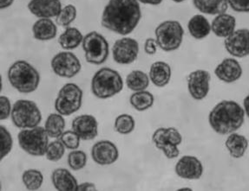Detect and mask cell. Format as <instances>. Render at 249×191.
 I'll return each instance as SVG.
<instances>
[{
  "mask_svg": "<svg viewBox=\"0 0 249 191\" xmlns=\"http://www.w3.org/2000/svg\"><path fill=\"white\" fill-rule=\"evenodd\" d=\"M77 15L76 6L73 4H67L61 9L59 14L56 16V24L62 27L67 28L75 21Z\"/></svg>",
  "mask_w": 249,
  "mask_h": 191,
  "instance_id": "obj_33",
  "label": "cell"
},
{
  "mask_svg": "<svg viewBox=\"0 0 249 191\" xmlns=\"http://www.w3.org/2000/svg\"><path fill=\"white\" fill-rule=\"evenodd\" d=\"M124 88V80L118 72L110 68H102L95 73L91 80V91L101 100L117 96Z\"/></svg>",
  "mask_w": 249,
  "mask_h": 191,
  "instance_id": "obj_4",
  "label": "cell"
},
{
  "mask_svg": "<svg viewBox=\"0 0 249 191\" xmlns=\"http://www.w3.org/2000/svg\"><path fill=\"white\" fill-rule=\"evenodd\" d=\"M243 105H244V111L249 118V95L244 99Z\"/></svg>",
  "mask_w": 249,
  "mask_h": 191,
  "instance_id": "obj_44",
  "label": "cell"
},
{
  "mask_svg": "<svg viewBox=\"0 0 249 191\" xmlns=\"http://www.w3.org/2000/svg\"><path fill=\"white\" fill-rule=\"evenodd\" d=\"M225 145L232 158L241 159L248 150L249 141L244 136L233 132L226 140Z\"/></svg>",
  "mask_w": 249,
  "mask_h": 191,
  "instance_id": "obj_27",
  "label": "cell"
},
{
  "mask_svg": "<svg viewBox=\"0 0 249 191\" xmlns=\"http://www.w3.org/2000/svg\"><path fill=\"white\" fill-rule=\"evenodd\" d=\"M139 55V44L131 37H123L113 45V59L121 65H129L137 60Z\"/></svg>",
  "mask_w": 249,
  "mask_h": 191,
  "instance_id": "obj_12",
  "label": "cell"
},
{
  "mask_svg": "<svg viewBox=\"0 0 249 191\" xmlns=\"http://www.w3.org/2000/svg\"><path fill=\"white\" fill-rule=\"evenodd\" d=\"M141 17V6L137 0H108L101 24L108 31L126 36L137 28Z\"/></svg>",
  "mask_w": 249,
  "mask_h": 191,
  "instance_id": "obj_1",
  "label": "cell"
},
{
  "mask_svg": "<svg viewBox=\"0 0 249 191\" xmlns=\"http://www.w3.org/2000/svg\"><path fill=\"white\" fill-rule=\"evenodd\" d=\"M242 73L241 64L234 58H226L214 69V75L217 78L225 83L237 81L241 79Z\"/></svg>",
  "mask_w": 249,
  "mask_h": 191,
  "instance_id": "obj_18",
  "label": "cell"
},
{
  "mask_svg": "<svg viewBox=\"0 0 249 191\" xmlns=\"http://www.w3.org/2000/svg\"><path fill=\"white\" fill-rule=\"evenodd\" d=\"M65 152V146L60 140H55L50 143L46 149L45 156L49 161L57 162L64 157Z\"/></svg>",
  "mask_w": 249,
  "mask_h": 191,
  "instance_id": "obj_35",
  "label": "cell"
},
{
  "mask_svg": "<svg viewBox=\"0 0 249 191\" xmlns=\"http://www.w3.org/2000/svg\"><path fill=\"white\" fill-rule=\"evenodd\" d=\"M172 1L175 2V3H182V2H184L186 0H172Z\"/></svg>",
  "mask_w": 249,
  "mask_h": 191,
  "instance_id": "obj_46",
  "label": "cell"
},
{
  "mask_svg": "<svg viewBox=\"0 0 249 191\" xmlns=\"http://www.w3.org/2000/svg\"><path fill=\"white\" fill-rule=\"evenodd\" d=\"M12 123L18 128L27 129L37 127L42 120L40 109L33 100H18L12 109Z\"/></svg>",
  "mask_w": 249,
  "mask_h": 191,
  "instance_id": "obj_7",
  "label": "cell"
},
{
  "mask_svg": "<svg viewBox=\"0 0 249 191\" xmlns=\"http://www.w3.org/2000/svg\"><path fill=\"white\" fill-rule=\"evenodd\" d=\"M172 70L169 64L162 61L155 62L149 68V80L157 88H164L171 80Z\"/></svg>",
  "mask_w": 249,
  "mask_h": 191,
  "instance_id": "obj_20",
  "label": "cell"
},
{
  "mask_svg": "<svg viewBox=\"0 0 249 191\" xmlns=\"http://www.w3.org/2000/svg\"><path fill=\"white\" fill-rule=\"evenodd\" d=\"M139 3L144 4H149V5H158L161 4L163 0H137Z\"/></svg>",
  "mask_w": 249,
  "mask_h": 191,
  "instance_id": "obj_43",
  "label": "cell"
},
{
  "mask_svg": "<svg viewBox=\"0 0 249 191\" xmlns=\"http://www.w3.org/2000/svg\"><path fill=\"white\" fill-rule=\"evenodd\" d=\"M87 155L85 151L73 150L68 155V164L73 171H80L86 166Z\"/></svg>",
  "mask_w": 249,
  "mask_h": 191,
  "instance_id": "obj_36",
  "label": "cell"
},
{
  "mask_svg": "<svg viewBox=\"0 0 249 191\" xmlns=\"http://www.w3.org/2000/svg\"><path fill=\"white\" fill-rule=\"evenodd\" d=\"M114 127L118 133L123 135H128L135 130L136 121L132 116L129 114H121L115 120Z\"/></svg>",
  "mask_w": 249,
  "mask_h": 191,
  "instance_id": "obj_32",
  "label": "cell"
},
{
  "mask_svg": "<svg viewBox=\"0 0 249 191\" xmlns=\"http://www.w3.org/2000/svg\"><path fill=\"white\" fill-rule=\"evenodd\" d=\"M51 67L56 76L62 78H73L79 74L82 64L74 53L65 50L53 56Z\"/></svg>",
  "mask_w": 249,
  "mask_h": 191,
  "instance_id": "obj_11",
  "label": "cell"
},
{
  "mask_svg": "<svg viewBox=\"0 0 249 191\" xmlns=\"http://www.w3.org/2000/svg\"><path fill=\"white\" fill-rule=\"evenodd\" d=\"M97 191L96 185H95L93 183H89V182H86V183H81V184H78V186H77V191Z\"/></svg>",
  "mask_w": 249,
  "mask_h": 191,
  "instance_id": "obj_41",
  "label": "cell"
},
{
  "mask_svg": "<svg viewBox=\"0 0 249 191\" xmlns=\"http://www.w3.org/2000/svg\"><path fill=\"white\" fill-rule=\"evenodd\" d=\"M91 157L99 165H110L117 162L119 151L115 143L108 140H101L93 145Z\"/></svg>",
  "mask_w": 249,
  "mask_h": 191,
  "instance_id": "obj_15",
  "label": "cell"
},
{
  "mask_svg": "<svg viewBox=\"0 0 249 191\" xmlns=\"http://www.w3.org/2000/svg\"><path fill=\"white\" fill-rule=\"evenodd\" d=\"M62 143H64L65 148L69 150H76L79 147L80 144V138L76 134L75 131H65L62 133V135L58 138Z\"/></svg>",
  "mask_w": 249,
  "mask_h": 191,
  "instance_id": "obj_37",
  "label": "cell"
},
{
  "mask_svg": "<svg viewBox=\"0 0 249 191\" xmlns=\"http://www.w3.org/2000/svg\"><path fill=\"white\" fill-rule=\"evenodd\" d=\"M176 173L183 179H199L203 174V166L196 157L183 156L176 164Z\"/></svg>",
  "mask_w": 249,
  "mask_h": 191,
  "instance_id": "obj_16",
  "label": "cell"
},
{
  "mask_svg": "<svg viewBox=\"0 0 249 191\" xmlns=\"http://www.w3.org/2000/svg\"><path fill=\"white\" fill-rule=\"evenodd\" d=\"M18 144L29 155L42 157L45 155L49 144V136L44 127H35L23 129L18 135Z\"/></svg>",
  "mask_w": 249,
  "mask_h": 191,
  "instance_id": "obj_6",
  "label": "cell"
},
{
  "mask_svg": "<svg viewBox=\"0 0 249 191\" xmlns=\"http://www.w3.org/2000/svg\"><path fill=\"white\" fill-rule=\"evenodd\" d=\"M73 131L81 140H92L98 135V123L96 118L89 114L77 116L72 121Z\"/></svg>",
  "mask_w": 249,
  "mask_h": 191,
  "instance_id": "obj_17",
  "label": "cell"
},
{
  "mask_svg": "<svg viewBox=\"0 0 249 191\" xmlns=\"http://www.w3.org/2000/svg\"><path fill=\"white\" fill-rule=\"evenodd\" d=\"M84 93L78 85L66 83L58 92L55 100V109L61 115L70 116L82 107Z\"/></svg>",
  "mask_w": 249,
  "mask_h": 191,
  "instance_id": "obj_9",
  "label": "cell"
},
{
  "mask_svg": "<svg viewBox=\"0 0 249 191\" xmlns=\"http://www.w3.org/2000/svg\"><path fill=\"white\" fill-rule=\"evenodd\" d=\"M22 180L28 191H37L44 183V175L38 170L30 169L23 173Z\"/></svg>",
  "mask_w": 249,
  "mask_h": 191,
  "instance_id": "obj_31",
  "label": "cell"
},
{
  "mask_svg": "<svg viewBox=\"0 0 249 191\" xmlns=\"http://www.w3.org/2000/svg\"><path fill=\"white\" fill-rule=\"evenodd\" d=\"M8 80L12 87L21 94H31L38 88L40 75L28 62L19 60L9 68Z\"/></svg>",
  "mask_w": 249,
  "mask_h": 191,
  "instance_id": "obj_3",
  "label": "cell"
},
{
  "mask_svg": "<svg viewBox=\"0 0 249 191\" xmlns=\"http://www.w3.org/2000/svg\"><path fill=\"white\" fill-rule=\"evenodd\" d=\"M53 186L58 191H76L78 183L76 177L66 169L58 168L52 175Z\"/></svg>",
  "mask_w": 249,
  "mask_h": 191,
  "instance_id": "obj_22",
  "label": "cell"
},
{
  "mask_svg": "<svg viewBox=\"0 0 249 191\" xmlns=\"http://www.w3.org/2000/svg\"><path fill=\"white\" fill-rule=\"evenodd\" d=\"M235 17L226 12L216 15L211 24V31L215 36L221 38H227L230 36L235 31Z\"/></svg>",
  "mask_w": 249,
  "mask_h": 191,
  "instance_id": "obj_21",
  "label": "cell"
},
{
  "mask_svg": "<svg viewBox=\"0 0 249 191\" xmlns=\"http://www.w3.org/2000/svg\"><path fill=\"white\" fill-rule=\"evenodd\" d=\"M189 34L196 40L204 39L211 32V24L205 16L197 14L192 16L188 24Z\"/></svg>",
  "mask_w": 249,
  "mask_h": 191,
  "instance_id": "obj_24",
  "label": "cell"
},
{
  "mask_svg": "<svg viewBox=\"0 0 249 191\" xmlns=\"http://www.w3.org/2000/svg\"><path fill=\"white\" fill-rule=\"evenodd\" d=\"M83 39L84 36L78 29L69 26L65 28V32L59 36L58 44L63 49L70 51L75 49L82 44Z\"/></svg>",
  "mask_w": 249,
  "mask_h": 191,
  "instance_id": "obj_26",
  "label": "cell"
},
{
  "mask_svg": "<svg viewBox=\"0 0 249 191\" xmlns=\"http://www.w3.org/2000/svg\"><path fill=\"white\" fill-rule=\"evenodd\" d=\"M0 191H1V183H0Z\"/></svg>",
  "mask_w": 249,
  "mask_h": 191,
  "instance_id": "obj_48",
  "label": "cell"
},
{
  "mask_svg": "<svg viewBox=\"0 0 249 191\" xmlns=\"http://www.w3.org/2000/svg\"><path fill=\"white\" fill-rule=\"evenodd\" d=\"M65 120L60 113H52L45 121L44 129L49 137L58 139L65 131Z\"/></svg>",
  "mask_w": 249,
  "mask_h": 191,
  "instance_id": "obj_29",
  "label": "cell"
},
{
  "mask_svg": "<svg viewBox=\"0 0 249 191\" xmlns=\"http://www.w3.org/2000/svg\"><path fill=\"white\" fill-rule=\"evenodd\" d=\"M226 50L233 57L243 58L249 56V30L240 29L225 38Z\"/></svg>",
  "mask_w": 249,
  "mask_h": 191,
  "instance_id": "obj_14",
  "label": "cell"
},
{
  "mask_svg": "<svg viewBox=\"0 0 249 191\" xmlns=\"http://www.w3.org/2000/svg\"><path fill=\"white\" fill-rule=\"evenodd\" d=\"M245 111L233 100H222L210 111L209 121L213 131L221 134H231L244 123Z\"/></svg>",
  "mask_w": 249,
  "mask_h": 191,
  "instance_id": "obj_2",
  "label": "cell"
},
{
  "mask_svg": "<svg viewBox=\"0 0 249 191\" xmlns=\"http://www.w3.org/2000/svg\"><path fill=\"white\" fill-rule=\"evenodd\" d=\"M228 4L236 12H249V0H228Z\"/></svg>",
  "mask_w": 249,
  "mask_h": 191,
  "instance_id": "obj_39",
  "label": "cell"
},
{
  "mask_svg": "<svg viewBox=\"0 0 249 191\" xmlns=\"http://www.w3.org/2000/svg\"><path fill=\"white\" fill-rule=\"evenodd\" d=\"M211 75L209 71L198 69L188 76V89L194 100H201L209 95Z\"/></svg>",
  "mask_w": 249,
  "mask_h": 191,
  "instance_id": "obj_13",
  "label": "cell"
},
{
  "mask_svg": "<svg viewBox=\"0 0 249 191\" xmlns=\"http://www.w3.org/2000/svg\"><path fill=\"white\" fill-rule=\"evenodd\" d=\"M33 33L36 40H53L56 37L57 28L51 18H39L33 24Z\"/></svg>",
  "mask_w": 249,
  "mask_h": 191,
  "instance_id": "obj_23",
  "label": "cell"
},
{
  "mask_svg": "<svg viewBox=\"0 0 249 191\" xmlns=\"http://www.w3.org/2000/svg\"><path fill=\"white\" fill-rule=\"evenodd\" d=\"M152 141L169 159H177L180 155L178 146L182 142V136L176 128H158L153 133Z\"/></svg>",
  "mask_w": 249,
  "mask_h": 191,
  "instance_id": "obj_10",
  "label": "cell"
},
{
  "mask_svg": "<svg viewBox=\"0 0 249 191\" xmlns=\"http://www.w3.org/2000/svg\"><path fill=\"white\" fill-rule=\"evenodd\" d=\"M13 3L14 0H0V10L9 8Z\"/></svg>",
  "mask_w": 249,
  "mask_h": 191,
  "instance_id": "obj_42",
  "label": "cell"
},
{
  "mask_svg": "<svg viewBox=\"0 0 249 191\" xmlns=\"http://www.w3.org/2000/svg\"><path fill=\"white\" fill-rule=\"evenodd\" d=\"M149 77L142 70H133L126 77V86L134 92L142 91L149 88Z\"/></svg>",
  "mask_w": 249,
  "mask_h": 191,
  "instance_id": "obj_28",
  "label": "cell"
},
{
  "mask_svg": "<svg viewBox=\"0 0 249 191\" xmlns=\"http://www.w3.org/2000/svg\"><path fill=\"white\" fill-rule=\"evenodd\" d=\"M158 45L157 44V40L152 37L147 38L144 43V51L147 55L152 56L155 55L157 51Z\"/></svg>",
  "mask_w": 249,
  "mask_h": 191,
  "instance_id": "obj_40",
  "label": "cell"
},
{
  "mask_svg": "<svg viewBox=\"0 0 249 191\" xmlns=\"http://www.w3.org/2000/svg\"><path fill=\"white\" fill-rule=\"evenodd\" d=\"M194 6L203 14L219 15L229 9L228 0H193Z\"/></svg>",
  "mask_w": 249,
  "mask_h": 191,
  "instance_id": "obj_25",
  "label": "cell"
},
{
  "mask_svg": "<svg viewBox=\"0 0 249 191\" xmlns=\"http://www.w3.org/2000/svg\"><path fill=\"white\" fill-rule=\"evenodd\" d=\"M27 7L38 18H53L59 14L62 4L60 0H31Z\"/></svg>",
  "mask_w": 249,
  "mask_h": 191,
  "instance_id": "obj_19",
  "label": "cell"
},
{
  "mask_svg": "<svg viewBox=\"0 0 249 191\" xmlns=\"http://www.w3.org/2000/svg\"><path fill=\"white\" fill-rule=\"evenodd\" d=\"M11 100L6 96H0V120L8 119L12 113Z\"/></svg>",
  "mask_w": 249,
  "mask_h": 191,
  "instance_id": "obj_38",
  "label": "cell"
},
{
  "mask_svg": "<svg viewBox=\"0 0 249 191\" xmlns=\"http://www.w3.org/2000/svg\"><path fill=\"white\" fill-rule=\"evenodd\" d=\"M2 88H3V82H2V76L0 75V93L2 91Z\"/></svg>",
  "mask_w": 249,
  "mask_h": 191,
  "instance_id": "obj_45",
  "label": "cell"
},
{
  "mask_svg": "<svg viewBox=\"0 0 249 191\" xmlns=\"http://www.w3.org/2000/svg\"><path fill=\"white\" fill-rule=\"evenodd\" d=\"M155 102V97L149 91L135 92L129 98V103L133 108L139 111H143L152 108Z\"/></svg>",
  "mask_w": 249,
  "mask_h": 191,
  "instance_id": "obj_30",
  "label": "cell"
},
{
  "mask_svg": "<svg viewBox=\"0 0 249 191\" xmlns=\"http://www.w3.org/2000/svg\"><path fill=\"white\" fill-rule=\"evenodd\" d=\"M180 191H191V189H181Z\"/></svg>",
  "mask_w": 249,
  "mask_h": 191,
  "instance_id": "obj_47",
  "label": "cell"
},
{
  "mask_svg": "<svg viewBox=\"0 0 249 191\" xmlns=\"http://www.w3.org/2000/svg\"><path fill=\"white\" fill-rule=\"evenodd\" d=\"M158 47L165 52H172L180 48L184 30L181 24L176 20H167L159 24L155 31Z\"/></svg>",
  "mask_w": 249,
  "mask_h": 191,
  "instance_id": "obj_5",
  "label": "cell"
},
{
  "mask_svg": "<svg viewBox=\"0 0 249 191\" xmlns=\"http://www.w3.org/2000/svg\"><path fill=\"white\" fill-rule=\"evenodd\" d=\"M13 145V140L10 131L0 126V162L11 152Z\"/></svg>",
  "mask_w": 249,
  "mask_h": 191,
  "instance_id": "obj_34",
  "label": "cell"
},
{
  "mask_svg": "<svg viewBox=\"0 0 249 191\" xmlns=\"http://www.w3.org/2000/svg\"><path fill=\"white\" fill-rule=\"evenodd\" d=\"M82 47L87 63L101 65L106 62L109 55V46L105 36L97 32H89L84 36Z\"/></svg>",
  "mask_w": 249,
  "mask_h": 191,
  "instance_id": "obj_8",
  "label": "cell"
}]
</instances>
